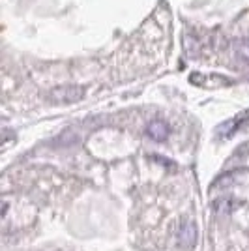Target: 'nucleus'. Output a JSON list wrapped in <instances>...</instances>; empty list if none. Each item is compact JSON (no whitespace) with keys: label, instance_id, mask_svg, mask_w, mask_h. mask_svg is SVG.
<instances>
[{"label":"nucleus","instance_id":"nucleus-1","mask_svg":"<svg viewBox=\"0 0 249 251\" xmlns=\"http://www.w3.org/2000/svg\"><path fill=\"white\" fill-rule=\"evenodd\" d=\"M81 98H83V90L79 86H60L51 92V100L56 103H72Z\"/></svg>","mask_w":249,"mask_h":251},{"label":"nucleus","instance_id":"nucleus-2","mask_svg":"<svg viewBox=\"0 0 249 251\" xmlns=\"http://www.w3.org/2000/svg\"><path fill=\"white\" fill-rule=\"evenodd\" d=\"M148 135L152 137L154 141H165L167 135H169V126L161 120H156L148 126Z\"/></svg>","mask_w":249,"mask_h":251},{"label":"nucleus","instance_id":"nucleus-3","mask_svg":"<svg viewBox=\"0 0 249 251\" xmlns=\"http://www.w3.org/2000/svg\"><path fill=\"white\" fill-rule=\"evenodd\" d=\"M236 206H238V202L232 199H218L214 202V210L218 214H230Z\"/></svg>","mask_w":249,"mask_h":251}]
</instances>
